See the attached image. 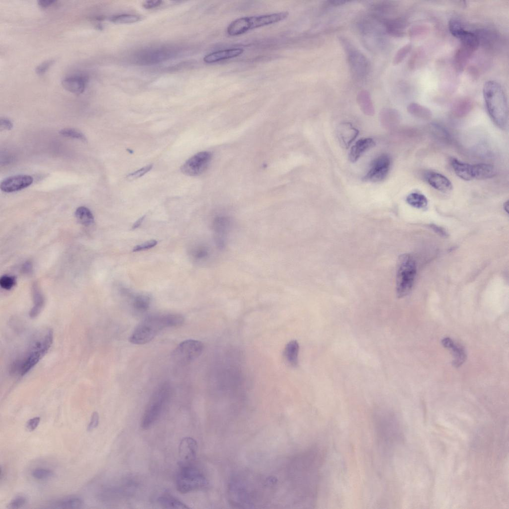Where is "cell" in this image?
Returning a JSON list of instances; mask_svg holds the SVG:
<instances>
[{"instance_id":"obj_31","label":"cell","mask_w":509,"mask_h":509,"mask_svg":"<svg viewBox=\"0 0 509 509\" xmlns=\"http://www.w3.org/2000/svg\"><path fill=\"white\" fill-rule=\"evenodd\" d=\"M214 228L216 232L217 243L221 246L223 243L224 235H225L228 226V221L223 217H218L214 221Z\"/></svg>"},{"instance_id":"obj_38","label":"cell","mask_w":509,"mask_h":509,"mask_svg":"<svg viewBox=\"0 0 509 509\" xmlns=\"http://www.w3.org/2000/svg\"><path fill=\"white\" fill-rule=\"evenodd\" d=\"M59 133L67 137L76 139L82 141H86L85 135L80 131L73 128H64L62 129Z\"/></svg>"},{"instance_id":"obj_26","label":"cell","mask_w":509,"mask_h":509,"mask_svg":"<svg viewBox=\"0 0 509 509\" xmlns=\"http://www.w3.org/2000/svg\"><path fill=\"white\" fill-rule=\"evenodd\" d=\"M33 305L29 312L31 318L37 317L42 310L44 305V297L37 283L32 286Z\"/></svg>"},{"instance_id":"obj_27","label":"cell","mask_w":509,"mask_h":509,"mask_svg":"<svg viewBox=\"0 0 509 509\" xmlns=\"http://www.w3.org/2000/svg\"><path fill=\"white\" fill-rule=\"evenodd\" d=\"M299 343L296 340L288 342L284 348V355L287 362L292 366L296 367L298 364Z\"/></svg>"},{"instance_id":"obj_30","label":"cell","mask_w":509,"mask_h":509,"mask_svg":"<svg viewBox=\"0 0 509 509\" xmlns=\"http://www.w3.org/2000/svg\"><path fill=\"white\" fill-rule=\"evenodd\" d=\"M151 303L150 297L145 294H138L132 297L131 305L134 310L137 313H144L149 308Z\"/></svg>"},{"instance_id":"obj_1","label":"cell","mask_w":509,"mask_h":509,"mask_svg":"<svg viewBox=\"0 0 509 509\" xmlns=\"http://www.w3.org/2000/svg\"><path fill=\"white\" fill-rule=\"evenodd\" d=\"M53 341V332L51 329L42 328L35 332L23 349L10 363V374L17 377L27 374L46 354Z\"/></svg>"},{"instance_id":"obj_17","label":"cell","mask_w":509,"mask_h":509,"mask_svg":"<svg viewBox=\"0 0 509 509\" xmlns=\"http://www.w3.org/2000/svg\"><path fill=\"white\" fill-rule=\"evenodd\" d=\"M87 82L86 76L75 75L65 78L62 80V85L67 91L79 95L84 91Z\"/></svg>"},{"instance_id":"obj_12","label":"cell","mask_w":509,"mask_h":509,"mask_svg":"<svg viewBox=\"0 0 509 509\" xmlns=\"http://www.w3.org/2000/svg\"><path fill=\"white\" fill-rule=\"evenodd\" d=\"M390 166V157L386 154L380 155L372 162L364 180L375 182L383 180L388 174Z\"/></svg>"},{"instance_id":"obj_41","label":"cell","mask_w":509,"mask_h":509,"mask_svg":"<svg viewBox=\"0 0 509 509\" xmlns=\"http://www.w3.org/2000/svg\"><path fill=\"white\" fill-rule=\"evenodd\" d=\"M152 167L153 165H149L144 167L139 170L129 174L127 176V179L129 180H133L138 178L150 171L152 169Z\"/></svg>"},{"instance_id":"obj_19","label":"cell","mask_w":509,"mask_h":509,"mask_svg":"<svg viewBox=\"0 0 509 509\" xmlns=\"http://www.w3.org/2000/svg\"><path fill=\"white\" fill-rule=\"evenodd\" d=\"M444 347L451 350L454 359L452 364L455 367L462 365L466 359V355L464 348L457 345L450 338H445L442 340Z\"/></svg>"},{"instance_id":"obj_4","label":"cell","mask_w":509,"mask_h":509,"mask_svg":"<svg viewBox=\"0 0 509 509\" xmlns=\"http://www.w3.org/2000/svg\"><path fill=\"white\" fill-rule=\"evenodd\" d=\"M289 15L288 11H281L257 16H245L233 20L227 28L230 36H238L253 29L281 21Z\"/></svg>"},{"instance_id":"obj_51","label":"cell","mask_w":509,"mask_h":509,"mask_svg":"<svg viewBox=\"0 0 509 509\" xmlns=\"http://www.w3.org/2000/svg\"><path fill=\"white\" fill-rule=\"evenodd\" d=\"M32 264L29 261L26 262L22 266V271L25 273H29L32 270Z\"/></svg>"},{"instance_id":"obj_28","label":"cell","mask_w":509,"mask_h":509,"mask_svg":"<svg viewBox=\"0 0 509 509\" xmlns=\"http://www.w3.org/2000/svg\"><path fill=\"white\" fill-rule=\"evenodd\" d=\"M357 101L362 111L367 115H372L374 108L369 92L365 89L361 90L357 95Z\"/></svg>"},{"instance_id":"obj_33","label":"cell","mask_w":509,"mask_h":509,"mask_svg":"<svg viewBox=\"0 0 509 509\" xmlns=\"http://www.w3.org/2000/svg\"><path fill=\"white\" fill-rule=\"evenodd\" d=\"M75 216L78 221L85 226H89L94 222L91 212L85 206H80L76 209Z\"/></svg>"},{"instance_id":"obj_13","label":"cell","mask_w":509,"mask_h":509,"mask_svg":"<svg viewBox=\"0 0 509 509\" xmlns=\"http://www.w3.org/2000/svg\"><path fill=\"white\" fill-rule=\"evenodd\" d=\"M33 177L29 175L19 174L9 176L0 183V189L5 192L17 191L30 185Z\"/></svg>"},{"instance_id":"obj_47","label":"cell","mask_w":509,"mask_h":509,"mask_svg":"<svg viewBox=\"0 0 509 509\" xmlns=\"http://www.w3.org/2000/svg\"><path fill=\"white\" fill-rule=\"evenodd\" d=\"M163 1L159 0H146L143 2L142 6L146 9H153L161 5Z\"/></svg>"},{"instance_id":"obj_24","label":"cell","mask_w":509,"mask_h":509,"mask_svg":"<svg viewBox=\"0 0 509 509\" xmlns=\"http://www.w3.org/2000/svg\"><path fill=\"white\" fill-rule=\"evenodd\" d=\"M358 132V130L354 128L350 123H344L340 126L338 133L340 140L344 146L347 148L356 138Z\"/></svg>"},{"instance_id":"obj_5","label":"cell","mask_w":509,"mask_h":509,"mask_svg":"<svg viewBox=\"0 0 509 509\" xmlns=\"http://www.w3.org/2000/svg\"><path fill=\"white\" fill-rule=\"evenodd\" d=\"M170 385L162 383L153 393L146 407L141 422L143 429L149 428L160 416L171 393Z\"/></svg>"},{"instance_id":"obj_39","label":"cell","mask_w":509,"mask_h":509,"mask_svg":"<svg viewBox=\"0 0 509 509\" xmlns=\"http://www.w3.org/2000/svg\"><path fill=\"white\" fill-rule=\"evenodd\" d=\"M16 279L14 276L3 275L0 279L1 287L5 290H10L16 284Z\"/></svg>"},{"instance_id":"obj_10","label":"cell","mask_w":509,"mask_h":509,"mask_svg":"<svg viewBox=\"0 0 509 509\" xmlns=\"http://www.w3.org/2000/svg\"><path fill=\"white\" fill-rule=\"evenodd\" d=\"M211 159L212 154L210 152L197 153L182 165L180 168L181 171L188 176H198L207 169Z\"/></svg>"},{"instance_id":"obj_34","label":"cell","mask_w":509,"mask_h":509,"mask_svg":"<svg viewBox=\"0 0 509 509\" xmlns=\"http://www.w3.org/2000/svg\"><path fill=\"white\" fill-rule=\"evenodd\" d=\"M407 109L409 113L418 117L428 118L431 116V112L428 108L417 103H411Z\"/></svg>"},{"instance_id":"obj_29","label":"cell","mask_w":509,"mask_h":509,"mask_svg":"<svg viewBox=\"0 0 509 509\" xmlns=\"http://www.w3.org/2000/svg\"><path fill=\"white\" fill-rule=\"evenodd\" d=\"M158 502L163 508L167 509H189V507L178 499L169 494H165L159 497Z\"/></svg>"},{"instance_id":"obj_32","label":"cell","mask_w":509,"mask_h":509,"mask_svg":"<svg viewBox=\"0 0 509 509\" xmlns=\"http://www.w3.org/2000/svg\"><path fill=\"white\" fill-rule=\"evenodd\" d=\"M407 202L413 207L418 209L425 208L428 203L426 197L423 194L418 192H412L406 198Z\"/></svg>"},{"instance_id":"obj_49","label":"cell","mask_w":509,"mask_h":509,"mask_svg":"<svg viewBox=\"0 0 509 509\" xmlns=\"http://www.w3.org/2000/svg\"><path fill=\"white\" fill-rule=\"evenodd\" d=\"M1 129L10 130L13 127V124L8 119L1 118L0 121Z\"/></svg>"},{"instance_id":"obj_44","label":"cell","mask_w":509,"mask_h":509,"mask_svg":"<svg viewBox=\"0 0 509 509\" xmlns=\"http://www.w3.org/2000/svg\"><path fill=\"white\" fill-rule=\"evenodd\" d=\"M157 244V241L155 240H151L146 242L144 243L141 245L135 246L133 249V252H138L143 250H146L152 248H153Z\"/></svg>"},{"instance_id":"obj_45","label":"cell","mask_w":509,"mask_h":509,"mask_svg":"<svg viewBox=\"0 0 509 509\" xmlns=\"http://www.w3.org/2000/svg\"><path fill=\"white\" fill-rule=\"evenodd\" d=\"M99 424V415L97 412H94L90 418V422L88 424L87 430V431H91L95 428Z\"/></svg>"},{"instance_id":"obj_16","label":"cell","mask_w":509,"mask_h":509,"mask_svg":"<svg viewBox=\"0 0 509 509\" xmlns=\"http://www.w3.org/2000/svg\"><path fill=\"white\" fill-rule=\"evenodd\" d=\"M376 19L385 25L386 31L393 36L401 37L405 35V29L408 26L407 21L402 18H397L390 19H383L376 17Z\"/></svg>"},{"instance_id":"obj_46","label":"cell","mask_w":509,"mask_h":509,"mask_svg":"<svg viewBox=\"0 0 509 509\" xmlns=\"http://www.w3.org/2000/svg\"><path fill=\"white\" fill-rule=\"evenodd\" d=\"M40 420L39 417H35L29 419L26 423V428L30 431L35 430L38 426Z\"/></svg>"},{"instance_id":"obj_37","label":"cell","mask_w":509,"mask_h":509,"mask_svg":"<svg viewBox=\"0 0 509 509\" xmlns=\"http://www.w3.org/2000/svg\"><path fill=\"white\" fill-rule=\"evenodd\" d=\"M31 475L35 479L42 480L52 477L54 472L50 469L37 468L32 470Z\"/></svg>"},{"instance_id":"obj_20","label":"cell","mask_w":509,"mask_h":509,"mask_svg":"<svg viewBox=\"0 0 509 509\" xmlns=\"http://www.w3.org/2000/svg\"><path fill=\"white\" fill-rule=\"evenodd\" d=\"M375 144L374 141L370 138L358 140L351 147L349 155L350 161L351 162L357 161L364 152L375 146Z\"/></svg>"},{"instance_id":"obj_48","label":"cell","mask_w":509,"mask_h":509,"mask_svg":"<svg viewBox=\"0 0 509 509\" xmlns=\"http://www.w3.org/2000/svg\"><path fill=\"white\" fill-rule=\"evenodd\" d=\"M430 227L432 230H433V231H434L436 234H438L439 235L444 237H447L448 233H447L446 230L442 227L438 226L433 224H430Z\"/></svg>"},{"instance_id":"obj_7","label":"cell","mask_w":509,"mask_h":509,"mask_svg":"<svg viewBox=\"0 0 509 509\" xmlns=\"http://www.w3.org/2000/svg\"><path fill=\"white\" fill-rule=\"evenodd\" d=\"M179 466L176 479V487L179 492L187 494L207 486L205 477L192 464L179 463Z\"/></svg>"},{"instance_id":"obj_50","label":"cell","mask_w":509,"mask_h":509,"mask_svg":"<svg viewBox=\"0 0 509 509\" xmlns=\"http://www.w3.org/2000/svg\"><path fill=\"white\" fill-rule=\"evenodd\" d=\"M56 2L53 0H41L38 1V4L42 8H46L53 4Z\"/></svg>"},{"instance_id":"obj_53","label":"cell","mask_w":509,"mask_h":509,"mask_svg":"<svg viewBox=\"0 0 509 509\" xmlns=\"http://www.w3.org/2000/svg\"><path fill=\"white\" fill-rule=\"evenodd\" d=\"M145 216L144 215V216L140 217L138 220H137L134 223V224L133 225V226L132 227V229H135L137 228L138 227H139L140 226V225L142 224V223L143 222V220H144V219L145 218Z\"/></svg>"},{"instance_id":"obj_42","label":"cell","mask_w":509,"mask_h":509,"mask_svg":"<svg viewBox=\"0 0 509 509\" xmlns=\"http://www.w3.org/2000/svg\"><path fill=\"white\" fill-rule=\"evenodd\" d=\"M208 254L207 249L204 246H199L194 248L192 252L193 257L197 260L205 258Z\"/></svg>"},{"instance_id":"obj_52","label":"cell","mask_w":509,"mask_h":509,"mask_svg":"<svg viewBox=\"0 0 509 509\" xmlns=\"http://www.w3.org/2000/svg\"><path fill=\"white\" fill-rule=\"evenodd\" d=\"M347 1L343 0H331L328 1L329 4L333 6H339L347 2Z\"/></svg>"},{"instance_id":"obj_36","label":"cell","mask_w":509,"mask_h":509,"mask_svg":"<svg viewBox=\"0 0 509 509\" xmlns=\"http://www.w3.org/2000/svg\"><path fill=\"white\" fill-rule=\"evenodd\" d=\"M412 49V45L408 43L400 48L395 55L393 64L396 66L400 64L407 57Z\"/></svg>"},{"instance_id":"obj_22","label":"cell","mask_w":509,"mask_h":509,"mask_svg":"<svg viewBox=\"0 0 509 509\" xmlns=\"http://www.w3.org/2000/svg\"><path fill=\"white\" fill-rule=\"evenodd\" d=\"M450 164L456 174L460 178L469 181L473 179L472 165L452 158Z\"/></svg>"},{"instance_id":"obj_18","label":"cell","mask_w":509,"mask_h":509,"mask_svg":"<svg viewBox=\"0 0 509 509\" xmlns=\"http://www.w3.org/2000/svg\"><path fill=\"white\" fill-rule=\"evenodd\" d=\"M244 52L242 48H230L210 53L203 58L206 63H214L222 60L237 57Z\"/></svg>"},{"instance_id":"obj_25","label":"cell","mask_w":509,"mask_h":509,"mask_svg":"<svg viewBox=\"0 0 509 509\" xmlns=\"http://www.w3.org/2000/svg\"><path fill=\"white\" fill-rule=\"evenodd\" d=\"M84 500L79 497H68L52 502L50 505L56 508L80 509L84 506Z\"/></svg>"},{"instance_id":"obj_35","label":"cell","mask_w":509,"mask_h":509,"mask_svg":"<svg viewBox=\"0 0 509 509\" xmlns=\"http://www.w3.org/2000/svg\"><path fill=\"white\" fill-rule=\"evenodd\" d=\"M141 18L140 16L137 15L123 14L112 16L109 20L115 23L127 24L136 22L140 20Z\"/></svg>"},{"instance_id":"obj_9","label":"cell","mask_w":509,"mask_h":509,"mask_svg":"<svg viewBox=\"0 0 509 509\" xmlns=\"http://www.w3.org/2000/svg\"><path fill=\"white\" fill-rule=\"evenodd\" d=\"M203 343L200 340L188 339L179 343L171 353L173 360L180 364H188L202 353Z\"/></svg>"},{"instance_id":"obj_15","label":"cell","mask_w":509,"mask_h":509,"mask_svg":"<svg viewBox=\"0 0 509 509\" xmlns=\"http://www.w3.org/2000/svg\"><path fill=\"white\" fill-rule=\"evenodd\" d=\"M424 178L430 186L440 192L447 193L452 189L450 180L440 173L429 171L425 174Z\"/></svg>"},{"instance_id":"obj_23","label":"cell","mask_w":509,"mask_h":509,"mask_svg":"<svg viewBox=\"0 0 509 509\" xmlns=\"http://www.w3.org/2000/svg\"><path fill=\"white\" fill-rule=\"evenodd\" d=\"M473 52L462 45L457 49L454 55V64L457 72H461L464 70Z\"/></svg>"},{"instance_id":"obj_2","label":"cell","mask_w":509,"mask_h":509,"mask_svg":"<svg viewBox=\"0 0 509 509\" xmlns=\"http://www.w3.org/2000/svg\"><path fill=\"white\" fill-rule=\"evenodd\" d=\"M184 321V317L177 314L155 315L147 317L135 328L129 338L134 344L148 343L163 330L178 327Z\"/></svg>"},{"instance_id":"obj_6","label":"cell","mask_w":509,"mask_h":509,"mask_svg":"<svg viewBox=\"0 0 509 509\" xmlns=\"http://www.w3.org/2000/svg\"><path fill=\"white\" fill-rule=\"evenodd\" d=\"M417 273L414 258L411 254H401L398 260L396 273V294L398 298L407 295L411 291Z\"/></svg>"},{"instance_id":"obj_54","label":"cell","mask_w":509,"mask_h":509,"mask_svg":"<svg viewBox=\"0 0 509 509\" xmlns=\"http://www.w3.org/2000/svg\"><path fill=\"white\" fill-rule=\"evenodd\" d=\"M503 207H504V209L505 210V211H506L508 213V212H509V200H507V201H506L504 203V204L503 205Z\"/></svg>"},{"instance_id":"obj_14","label":"cell","mask_w":509,"mask_h":509,"mask_svg":"<svg viewBox=\"0 0 509 509\" xmlns=\"http://www.w3.org/2000/svg\"><path fill=\"white\" fill-rule=\"evenodd\" d=\"M197 450V443L191 437L183 438L179 444L178 453L182 464H192L195 460Z\"/></svg>"},{"instance_id":"obj_8","label":"cell","mask_w":509,"mask_h":509,"mask_svg":"<svg viewBox=\"0 0 509 509\" xmlns=\"http://www.w3.org/2000/svg\"><path fill=\"white\" fill-rule=\"evenodd\" d=\"M339 41L346 54L348 64L352 76L358 79L364 78L370 70V63L367 58L344 37H340Z\"/></svg>"},{"instance_id":"obj_40","label":"cell","mask_w":509,"mask_h":509,"mask_svg":"<svg viewBox=\"0 0 509 509\" xmlns=\"http://www.w3.org/2000/svg\"><path fill=\"white\" fill-rule=\"evenodd\" d=\"M27 499L24 496H18L12 500L7 505L9 509H17L23 507L26 504Z\"/></svg>"},{"instance_id":"obj_11","label":"cell","mask_w":509,"mask_h":509,"mask_svg":"<svg viewBox=\"0 0 509 509\" xmlns=\"http://www.w3.org/2000/svg\"><path fill=\"white\" fill-rule=\"evenodd\" d=\"M449 30L451 34L459 39L461 45L475 51L479 45V39L474 33L464 29L461 23L456 19H451L448 23Z\"/></svg>"},{"instance_id":"obj_43","label":"cell","mask_w":509,"mask_h":509,"mask_svg":"<svg viewBox=\"0 0 509 509\" xmlns=\"http://www.w3.org/2000/svg\"><path fill=\"white\" fill-rule=\"evenodd\" d=\"M54 60H48L38 65L35 69V72L38 75H43L54 63Z\"/></svg>"},{"instance_id":"obj_21","label":"cell","mask_w":509,"mask_h":509,"mask_svg":"<svg viewBox=\"0 0 509 509\" xmlns=\"http://www.w3.org/2000/svg\"><path fill=\"white\" fill-rule=\"evenodd\" d=\"M473 179H486L494 177L496 174L495 167L490 164L479 163L472 165Z\"/></svg>"},{"instance_id":"obj_3","label":"cell","mask_w":509,"mask_h":509,"mask_svg":"<svg viewBox=\"0 0 509 509\" xmlns=\"http://www.w3.org/2000/svg\"><path fill=\"white\" fill-rule=\"evenodd\" d=\"M483 93L490 118L500 129H506L509 119L508 103L501 85L496 81H488L484 85Z\"/></svg>"}]
</instances>
